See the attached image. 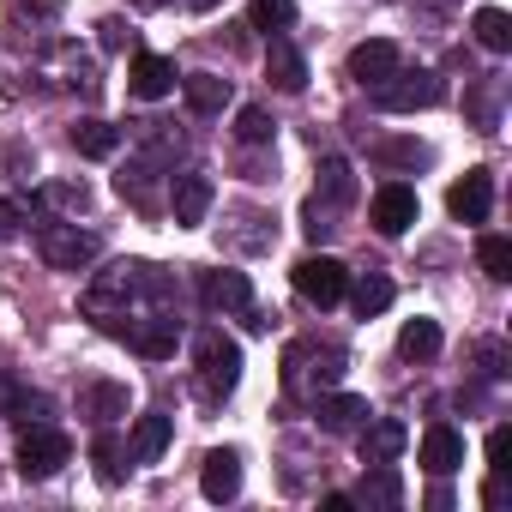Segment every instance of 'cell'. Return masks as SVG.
I'll return each mask as SVG.
<instances>
[{"instance_id":"6da1fadb","label":"cell","mask_w":512,"mask_h":512,"mask_svg":"<svg viewBox=\"0 0 512 512\" xmlns=\"http://www.w3.org/2000/svg\"><path fill=\"white\" fill-rule=\"evenodd\" d=\"M338 380H344V350H338V344H308V338H302V344L284 350V386H290V392H314V398H320V392H332Z\"/></svg>"},{"instance_id":"7a4b0ae2","label":"cell","mask_w":512,"mask_h":512,"mask_svg":"<svg viewBox=\"0 0 512 512\" xmlns=\"http://www.w3.org/2000/svg\"><path fill=\"white\" fill-rule=\"evenodd\" d=\"M193 356H199V380H205L211 398H229V392L241 386V344L223 338L217 326H205V332L193 338Z\"/></svg>"},{"instance_id":"3957f363","label":"cell","mask_w":512,"mask_h":512,"mask_svg":"<svg viewBox=\"0 0 512 512\" xmlns=\"http://www.w3.org/2000/svg\"><path fill=\"white\" fill-rule=\"evenodd\" d=\"M37 253L55 272H85L97 260V235L79 223H37Z\"/></svg>"},{"instance_id":"277c9868","label":"cell","mask_w":512,"mask_h":512,"mask_svg":"<svg viewBox=\"0 0 512 512\" xmlns=\"http://www.w3.org/2000/svg\"><path fill=\"white\" fill-rule=\"evenodd\" d=\"M350 290V272L332 260V253H308V260L296 266V296L314 302V308H338Z\"/></svg>"},{"instance_id":"5b68a950","label":"cell","mask_w":512,"mask_h":512,"mask_svg":"<svg viewBox=\"0 0 512 512\" xmlns=\"http://www.w3.org/2000/svg\"><path fill=\"white\" fill-rule=\"evenodd\" d=\"M67 458H73V440L61 428H25V440H19V476L49 482Z\"/></svg>"},{"instance_id":"8992f818","label":"cell","mask_w":512,"mask_h":512,"mask_svg":"<svg viewBox=\"0 0 512 512\" xmlns=\"http://www.w3.org/2000/svg\"><path fill=\"white\" fill-rule=\"evenodd\" d=\"M374 91H380V103H386L392 115H416V109H434V103L446 97V85H440L434 73H404V67H398L392 79H380Z\"/></svg>"},{"instance_id":"52a82bcc","label":"cell","mask_w":512,"mask_h":512,"mask_svg":"<svg viewBox=\"0 0 512 512\" xmlns=\"http://www.w3.org/2000/svg\"><path fill=\"white\" fill-rule=\"evenodd\" d=\"M211 199H217V187H211V175H199V169L175 175V187H169V211H175L181 229H199L205 211H211Z\"/></svg>"},{"instance_id":"ba28073f","label":"cell","mask_w":512,"mask_h":512,"mask_svg":"<svg viewBox=\"0 0 512 512\" xmlns=\"http://www.w3.org/2000/svg\"><path fill=\"white\" fill-rule=\"evenodd\" d=\"M404 446H410V428H404L398 416H368V422H362V440H356L362 464H398Z\"/></svg>"},{"instance_id":"9c48e42d","label":"cell","mask_w":512,"mask_h":512,"mask_svg":"<svg viewBox=\"0 0 512 512\" xmlns=\"http://www.w3.org/2000/svg\"><path fill=\"white\" fill-rule=\"evenodd\" d=\"M446 211H452L458 223H482V217L494 211V175H488V169H470L464 181H452Z\"/></svg>"},{"instance_id":"30bf717a","label":"cell","mask_w":512,"mask_h":512,"mask_svg":"<svg viewBox=\"0 0 512 512\" xmlns=\"http://www.w3.org/2000/svg\"><path fill=\"white\" fill-rule=\"evenodd\" d=\"M416 187H404V181H386L380 193H374V229L380 235H404L410 223H416Z\"/></svg>"},{"instance_id":"8fae6325","label":"cell","mask_w":512,"mask_h":512,"mask_svg":"<svg viewBox=\"0 0 512 512\" xmlns=\"http://www.w3.org/2000/svg\"><path fill=\"white\" fill-rule=\"evenodd\" d=\"M314 416H320L326 434H356L374 410H368V398H356V392H320V398H314Z\"/></svg>"},{"instance_id":"7c38bea8","label":"cell","mask_w":512,"mask_h":512,"mask_svg":"<svg viewBox=\"0 0 512 512\" xmlns=\"http://www.w3.org/2000/svg\"><path fill=\"white\" fill-rule=\"evenodd\" d=\"M115 338H127L139 356H151V362H163V356H175V344H181V326L169 320V314H157V320H139V326H121Z\"/></svg>"},{"instance_id":"4fadbf2b","label":"cell","mask_w":512,"mask_h":512,"mask_svg":"<svg viewBox=\"0 0 512 512\" xmlns=\"http://www.w3.org/2000/svg\"><path fill=\"white\" fill-rule=\"evenodd\" d=\"M205 308H217V314H247L253 308V284H247V272H205Z\"/></svg>"},{"instance_id":"5bb4252c","label":"cell","mask_w":512,"mask_h":512,"mask_svg":"<svg viewBox=\"0 0 512 512\" xmlns=\"http://www.w3.org/2000/svg\"><path fill=\"white\" fill-rule=\"evenodd\" d=\"M458 464H464V434L446 428V422H434V428L422 434V470H428V476H452Z\"/></svg>"},{"instance_id":"9a60e30c","label":"cell","mask_w":512,"mask_h":512,"mask_svg":"<svg viewBox=\"0 0 512 512\" xmlns=\"http://www.w3.org/2000/svg\"><path fill=\"white\" fill-rule=\"evenodd\" d=\"M392 73H398V49H392L386 37L350 49V79H356V85H380V79H392Z\"/></svg>"},{"instance_id":"2e32d148","label":"cell","mask_w":512,"mask_h":512,"mask_svg":"<svg viewBox=\"0 0 512 512\" xmlns=\"http://www.w3.org/2000/svg\"><path fill=\"white\" fill-rule=\"evenodd\" d=\"M199 488H205V500H235V494H241V458H235L229 446H223V452H205Z\"/></svg>"},{"instance_id":"e0dca14e","label":"cell","mask_w":512,"mask_h":512,"mask_svg":"<svg viewBox=\"0 0 512 512\" xmlns=\"http://www.w3.org/2000/svg\"><path fill=\"white\" fill-rule=\"evenodd\" d=\"M175 61H163V55H139L133 61V97H145V103H157V97H169L175 91Z\"/></svg>"},{"instance_id":"ac0fdd59","label":"cell","mask_w":512,"mask_h":512,"mask_svg":"<svg viewBox=\"0 0 512 512\" xmlns=\"http://www.w3.org/2000/svg\"><path fill=\"white\" fill-rule=\"evenodd\" d=\"M181 91H187V109H193V115H223V109H229V97H235V91H229V79H217V73H187V79H181Z\"/></svg>"},{"instance_id":"d6986e66","label":"cell","mask_w":512,"mask_h":512,"mask_svg":"<svg viewBox=\"0 0 512 512\" xmlns=\"http://www.w3.org/2000/svg\"><path fill=\"white\" fill-rule=\"evenodd\" d=\"M350 500H362V506H398L404 500V482H398V470L392 464H362V488L350 494Z\"/></svg>"},{"instance_id":"ffe728a7","label":"cell","mask_w":512,"mask_h":512,"mask_svg":"<svg viewBox=\"0 0 512 512\" xmlns=\"http://www.w3.org/2000/svg\"><path fill=\"white\" fill-rule=\"evenodd\" d=\"M266 79H272L278 91H302V85H308V61H302L284 37H272V49H266Z\"/></svg>"},{"instance_id":"44dd1931","label":"cell","mask_w":512,"mask_h":512,"mask_svg":"<svg viewBox=\"0 0 512 512\" xmlns=\"http://www.w3.org/2000/svg\"><path fill=\"white\" fill-rule=\"evenodd\" d=\"M73 151H79V157H115V151H121V127H109V121L91 115V121L73 127Z\"/></svg>"},{"instance_id":"7402d4cb","label":"cell","mask_w":512,"mask_h":512,"mask_svg":"<svg viewBox=\"0 0 512 512\" xmlns=\"http://www.w3.org/2000/svg\"><path fill=\"white\" fill-rule=\"evenodd\" d=\"M344 296H350V302H356V314L368 320V314H386L398 290H392V278H380V272H362V278H356V284H350Z\"/></svg>"},{"instance_id":"603a6c76","label":"cell","mask_w":512,"mask_h":512,"mask_svg":"<svg viewBox=\"0 0 512 512\" xmlns=\"http://www.w3.org/2000/svg\"><path fill=\"white\" fill-rule=\"evenodd\" d=\"M470 31H476V43H482L488 55H506V49H512V19H506L500 7H482V13L470 19Z\"/></svg>"},{"instance_id":"cb8c5ba5","label":"cell","mask_w":512,"mask_h":512,"mask_svg":"<svg viewBox=\"0 0 512 512\" xmlns=\"http://www.w3.org/2000/svg\"><path fill=\"white\" fill-rule=\"evenodd\" d=\"M314 199H326V205H350V199H356V175H350L344 157H326V163H320V193H314Z\"/></svg>"},{"instance_id":"d4e9b609","label":"cell","mask_w":512,"mask_h":512,"mask_svg":"<svg viewBox=\"0 0 512 512\" xmlns=\"http://www.w3.org/2000/svg\"><path fill=\"white\" fill-rule=\"evenodd\" d=\"M169 434H175V428H169V416H139V422H133V458H139V464L163 458Z\"/></svg>"},{"instance_id":"484cf974","label":"cell","mask_w":512,"mask_h":512,"mask_svg":"<svg viewBox=\"0 0 512 512\" xmlns=\"http://www.w3.org/2000/svg\"><path fill=\"white\" fill-rule=\"evenodd\" d=\"M398 350H404L410 362H428V356H440V326H434V320H404V332H398Z\"/></svg>"},{"instance_id":"4316f807","label":"cell","mask_w":512,"mask_h":512,"mask_svg":"<svg viewBox=\"0 0 512 512\" xmlns=\"http://www.w3.org/2000/svg\"><path fill=\"white\" fill-rule=\"evenodd\" d=\"M272 133H278L272 109H260V103H241V109H235V139H241V145H266Z\"/></svg>"},{"instance_id":"83f0119b","label":"cell","mask_w":512,"mask_h":512,"mask_svg":"<svg viewBox=\"0 0 512 512\" xmlns=\"http://www.w3.org/2000/svg\"><path fill=\"white\" fill-rule=\"evenodd\" d=\"M476 260H482V272H488L494 284H506V278H512V241H506V235H482V241H476Z\"/></svg>"},{"instance_id":"f1b7e54d","label":"cell","mask_w":512,"mask_h":512,"mask_svg":"<svg viewBox=\"0 0 512 512\" xmlns=\"http://www.w3.org/2000/svg\"><path fill=\"white\" fill-rule=\"evenodd\" d=\"M85 410H91L97 422H115V416H127V386H115V380L91 386V392H85Z\"/></svg>"},{"instance_id":"f546056e","label":"cell","mask_w":512,"mask_h":512,"mask_svg":"<svg viewBox=\"0 0 512 512\" xmlns=\"http://www.w3.org/2000/svg\"><path fill=\"white\" fill-rule=\"evenodd\" d=\"M91 458H97V476L103 482H121V440L115 434H97L91 440Z\"/></svg>"},{"instance_id":"4dcf8cb0","label":"cell","mask_w":512,"mask_h":512,"mask_svg":"<svg viewBox=\"0 0 512 512\" xmlns=\"http://www.w3.org/2000/svg\"><path fill=\"white\" fill-rule=\"evenodd\" d=\"M296 19V0H253V25L260 31H284Z\"/></svg>"},{"instance_id":"1f68e13d","label":"cell","mask_w":512,"mask_h":512,"mask_svg":"<svg viewBox=\"0 0 512 512\" xmlns=\"http://www.w3.org/2000/svg\"><path fill=\"white\" fill-rule=\"evenodd\" d=\"M380 157H386V163H422L428 151H422V145H380Z\"/></svg>"},{"instance_id":"d6a6232c","label":"cell","mask_w":512,"mask_h":512,"mask_svg":"<svg viewBox=\"0 0 512 512\" xmlns=\"http://www.w3.org/2000/svg\"><path fill=\"white\" fill-rule=\"evenodd\" d=\"M13 7H19L25 19H31V13H37V19H55V13H61V0H13Z\"/></svg>"},{"instance_id":"836d02e7","label":"cell","mask_w":512,"mask_h":512,"mask_svg":"<svg viewBox=\"0 0 512 512\" xmlns=\"http://www.w3.org/2000/svg\"><path fill=\"white\" fill-rule=\"evenodd\" d=\"M500 458H506V422H500V428H488V464L500 470Z\"/></svg>"},{"instance_id":"e575fe53","label":"cell","mask_w":512,"mask_h":512,"mask_svg":"<svg viewBox=\"0 0 512 512\" xmlns=\"http://www.w3.org/2000/svg\"><path fill=\"white\" fill-rule=\"evenodd\" d=\"M97 31H103V49H121V19H103Z\"/></svg>"},{"instance_id":"d590c367","label":"cell","mask_w":512,"mask_h":512,"mask_svg":"<svg viewBox=\"0 0 512 512\" xmlns=\"http://www.w3.org/2000/svg\"><path fill=\"white\" fill-rule=\"evenodd\" d=\"M133 7H145V13H151V7H169V0H133Z\"/></svg>"}]
</instances>
